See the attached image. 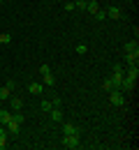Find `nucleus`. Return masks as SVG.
Returning <instances> with one entry per match:
<instances>
[{"label":"nucleus","mask_w":139,"mask_h":150,"mask_svg":"<svg viewBox=\"0 0 139 150\" xmlns=\"http://www.w3.org/2000/svg\"><path fill=\"white\" fill-rule=\"evenodd\" d=\"M21 122H23V113H14V115H12V120H9L5 127H7V132H9V134H19Z\"/></svg>","instance_id":"obj_1"},{"label":"nucleus","mask_w":139,"mask_h":150,"mask_svg":"<svg viewBox=\"0 0 139 150\" xmlns=\"http://www.w3.org/2000/svg\"><path fill=\"white\" fill-rule=\"evenodd\" d=\"M63 148H79V134H65L63 139Z\"/></svg>","instance_id":"obj_2"},{"label":"nucleus","mask_w":139,"mask_h":150,"mask_svg":"<svg viewBox=\"0 0 139 150\" xmlns=\"http://www.w3.org/2000/svg\"><path fill=\"white\" fill-rule=\"evenodd\" d=\"M123 74H125V72H123V67H120V65H116V67H114V74L109 76V79H111V83H114V90H118L120 81H123Z\"/></svg>","instance_id":"obj_3"},{"label":"nucleus","mask_w":139,"mask_h":150,"mask_svg":"<svg viewBox=\"0 0 139 150\" xmlns=\"http://www.w3.org/2000/svg\"><path fill=\"white\" fill-rule=\"evenodd\" d=\"M109 102H111L114 106H123V104H125V97H123L118 90H109Z\"/></svg>","instance_id":"obj_4"},{"label":"nucleus","mask_w":139,"mask_h":150,"mask_svg":"<svg viewBox=\"0 0 139 150\" xmlns=\"http://www.w3.org/2000/svg\"><path fill=\"white\" fill-rule=\"evenodd\" d=\"M135 81H130V79H125L123 76V81H120V86H118V90H125V93H130V90H135Z\"/></svg>","instance_id":"obj_5"},{"label":"nucleus","mask_w":139,"mask_h":150,"mask_svg":"<svg viewBox=\"0 0 139 150\" xmlns=\"http://www.w3.org/2000/svg\"><path fill=\"white\" fill-rule=\"evenodd\" d=\"M125 60H128V65H137V62H139V49H135V51H128Z\"/></svg>","instance_id":"obj_6"},{"label":"nucleus","mask_w":139,"mask_h":150,"mask_svg":"<svg viewBox=\"0 0 139 150\" xmlns=\"http://www.w3.org/2000/svg\"><path fill=\"white\" fill-rule=\"evenodd\" d=\"M7 136H9V132H7V127L2 125V127H0V150L7 148Z\"/></svg>","instance_id":"obj_7"},{"label":"nucleus","mask_w":139,"mask_h":150,"mask_svg":"<svg viewBox=\"0 0 139 150\" xmlns=\"http://www.w3.org/2000/svg\"><path fill=\"white\" fill-rule=\"evenodd\" d=\"M104 14H107V19H120V9L116 7V5H111V7H109Z\"/></svg>","instance_id":"obj_8"},{"label":"nucleus","mask_w":139,"mask_h":150,"mask_svg":"<svg viewBox=\"0 0 139 150\" xmlns=\"http://www.w3.org/2000/svg\"><path fill=\"white\" fill-rule=\"evenodd\" d=\"M49 115H51L53 122H60V120H63V111H60V106H53V109L49 111Z\"/></svg>","instance_id":"obj_9"},{"label":"nucleus","mask_w":139,"mask_h":150,"mask_svg":"<svg viewBox=\"0 0 139 150\" xmlns=\"http://www.w3.org/2000/svg\"><path fill=\"white\" fill-rule=\"evenodd\" d=\"M86 9H88L91 14H98V12H100V5H98V0H86Z\"/></svg>","instance_id":"obj_10"},{"label":"nucleus","mask_w":139,"mask_h":150,"mask_svg":"<svg viewBox=\"0 0 139 150\" xmlns=\"http://www.w3.org/2000/svg\"><path fill=\"white\" fill-rule=\"evenodd\" d=\"M63 134H79V129H77L72 122H65V125H63Z\"/></svg>","instance_id":"obj_11"},{"label":"nucleus","mask_w":139,"mask_h":150,"mask_svg":"<svg viewBox=\"0 0 139 150\" xmlns=\"http://www.w3.org/2000/svg\"><path fill=\"white\" fill-rule=\"evenodd\" d=\"M9 104H12V109H14V111H21V109H23V102H21L19 97H12V99H9Z\"/></svg>","instance_id":"obj_12"},{"label":"nucleus","mask_w":139,"mask_h":150,"mask_svg":"<svg viewBox=\"0 0 139 150\" xmlns=\"http://www.w3.org/2000/svg\"><path fill=\"white\" fill-rule=\"evenodd\" d=\"M9 120H12V113L9 111H0V122H2V125H7Z\"/></svg>","instance_id":"obj_13"},{"label":"nucleus","mask_w":139,"mask_h":150,"mask_svg":"<svg viewBox=\"0 0 139 150\" xmlns=\"http://www.w3.org/2000/svg\"><path fill=\"white\" fill-rule=\"evenodd\" d=\"M42 79H44V83H46V86H56V79H53L51 72H49V74H42Z\"/></svg>","instance_id":"obj_14"},{"label":"nucleus","mask_w":139,"mask_h":150,"mask_svg":"<svg viewBox=\"0 0 139 150\" xmlns=\"http://www.w3.org/2000/svg\"><path fill=\"white\" fill-rule=\"evenodd\" d=\"M9 95H12V90H9L7 86H2V88H0V99H2V102H5V99H9Z\"/></svg>","instance_id":"obj_15"},{"label":"nucleus","mask_w":139,"mask_h":150,"mask_svg":"<svg viewBox=\"0 0 139 150\" xmlns=\"http://www.w3.org/2000/svg\"><path fill=\"white\" fill-rule=\"evenodd\" d=\"M28 90H30L33 95H40L42 93V83H30V86H28Z\"/></svg>","instance_id":"obj_16"},{"label":"nucleus","mask_w":139,"mask_h":150,"mask_svg":"<svg viewBox=\"0 0 139 150\" xmlns=\"http://www.w3.org/2000/svg\"><path fill=\"white\" fill-rule=\"evenodd\" d=\"M102 88L109 93V90H114V83H111V79H104V83H102Z\"/></svg>","instance_id":"obj_17"},{"label":"nucleus","mask_w":139,"mask_h":150,"mask_svg":"<svg viewBox=\"0 0 139 150\" xmlns=\"http://www.w3.org/2000/svg\"><path fill=\"white\" fill-rule=\"evenodd\" d=\"M53 109V102H46V99H42V111H51Z\"/></svg>","instance_id":"obj_18"},{"label":"nucleus","mask_w":139,"mask_h":150,"mask_svg":"<svg viewBox=\"0 0 139 150\" xmlns=\"http://www.w3.org/2000/svg\"><path fill=\"white\" fill-rule=\"evenodd\" d=\"M135 49H139V46H137V39H132V42L125 44V51H135Z\"/></svg>","instance_id":"obj_19"},{"label":"nucleus","mask_w":139,"mask_h":150,"mask_svg":"<svg viewBox=\"0 0 139 150\" xmlns=\"http://www.w3.org/2000/svg\"><path fill=\"white\" fill-rule=\"evenodd\" d=\"M9 42H12V35H7V33L2 35V33H0V44H9Z\"/></svg>","instance_id":"obj_20"},{"label":"nucleus","mask_w":139,"mask_h":150,"mask_svg":"<svg viewBox=\"0 0 139 150\" xmlns=\"http://www.w3.org/2000/svg\"><path fill=\"white\" fill-rule=\"evenodd\" d=\"M86 51H88L86 44H77V53H86Z\"/></svg>","instance_id":"obj_21"},{"label":"nucleus","mask_w":139,"mask_h":150,"mask_svg":"<svg viewBox=\"0 0 139 150\" xmlns=\"http://www.w3.org/2000/svg\"><path fill=\"white\" fill-rule=\"evenodd\" d=\"M93 16H95V19H98V21H104V19H107V14H104V12H102V9H100L98 14H93Z\"/></svg>","instance_id":"obj_22"},{"label":"nucleus","mask_w":139,"mask_h":150,"mask_svg":"<svg viewBox=\"0 0 139 150\" xmlns=\"http://www.w3.org/2000/svg\"><path fill=\"white\" fill-rule=\"evenodd\" d=\"M40 72H42V74H49V72H51V67H49V65L44 62V65H42V67H40Z\"/></svg>","instance_id":"obj_23"},{"label":"nucleus","mask_w":139,"mask_h":150,"mask_svg":"<svg viewBox=\"0 0 139 150\" xmlns=\"http://www.w3.org/2000/svg\"><path fill=\"white\" fill-rule=\"evenodd\" d=\"M74 7H79V9H86V0H77V2H74Z\"/></svg>","instance_id":"obj_24"},{"label":"nucleus","mask_w":139,"mask_h":150,"mask_svg":"<svg viewBox=\"0 0 139 150\" xmlns=\"http://www.w3.org/2000/svg\"><path fill=\"white\" fill-rule=\"evenodd\" d=\"M0 7H2V0H0Z\"/></svg>","instance_id":"obj_25"}]
</instances>
